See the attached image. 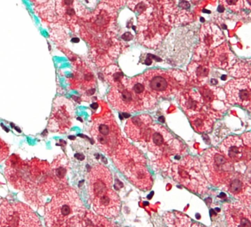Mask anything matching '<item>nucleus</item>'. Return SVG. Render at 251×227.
Here are the masks:
<instances>
[{
  "label": "nucleus",
  "mask_w": 251,
  "mask_h": 227,
  "mask_svg": "<svg viewBox=\"0 0 251 227\" xmlns=\"http://www.w3.org/2000/svg\"><path fill=\"white\" fill-rule=\"evenodd\" d=\"M85 214L82 201L72 188L60 191L45 208V220L49 227L81 226Z\"/></svg>",
  "instance_id": "nucleus-1"
},
{
  "label": "nucleus",
  "mask_w": 251,
  "mask_h": 227,
  "mask_svg": "<svg viewBox=\"0 0 251 227\" xmlns=\"http://www.w3.org/2000/svg\"><path fill=\"white\" fill-rule=\"evenodd\" d=\"M145 142L162 168L169 167L173 159L178 160L177 157L183 153L185 150L182 143L159 124L151 126Z\"/></svg>",
  "instance_id": "nucleus-2"
},
{
  "label": "nucleus",
  "mask_w": 251,
  "mask_h": 227,
  "mask_svg": "<svg viewBox=\"0 0 251 227\" xmlns=\"http://www.w3.org/2000/svg\"><path fill=\"white\" fill-rule=\"evenodd\" d=\"M146 86L157 99L168 98L183 90L187 76L177 70H150L143 75Z\"/></svg>",
  "instance_id": "nucleus-3"
},
{
  "label": "nucleus",
  "mask_w": 251,
  "mask_h": 227,
  "mask_svg": "<svg viewBox=\"0 0 251 227\" xmlns=\"http://www.w3.org/2000/svg\"><path fill=\"white\" fill-rule=\"evenodd\" d=\"M171 173L174 180L194 193L202 194L207 190L208 181L196 157L187 155L174 162Z\"/></svg>",
  "instance_id": "nucleus-4"
},
{
  "label": "nucleus",
  "mask_w": 251,
  "mask_h": 227,
  "mask_svg": "<svg viewBox=\"0 0 251 227\" xmlns=\"http://www.w3.org/2000/svg\"><path fill=\"white\" fill-rule=\"evenodd\" d=\"M200 163L207 180L216 187L224 186L235 173L233 163L214 148L204 152Z\"/></svg>",
  "instance_id": "nucleus-5"
},
{
  "label": "nucleus",
  "mask_w": 251,
  "mask_h": 227,
  "mask_svg": "<svg viewBox=\"0 0 251 227\" xmlns=\"http://www.w3.org/2000/svg\"><path fill=\"white\" fill-rule=\"evenodd\" d=\"M113 85L107 98L111 105L122 112H134L154 107L157 101L151 97L138 93L125 83Z\"/></svg>",
  "instance_id": "nucleus-6"
},
{
  "label": "nucleus",
  "mask_w": 251,
  "mask_h": 227,
  "mask_svg": "<svg viewBox=\"0 0 251 227\" xmlns=\"http://www.w3.org/2000/svg\"><path fill=\"white\" fill-rule=\"evenodd\" d=\"M91 134L101 151L107 155L114 152L121 140L120 128L112 115L107 113L97 118Z\"/></svg>",
  "instance_id": "nucleus-7"
},
{
  "label": "nucleus",
  "mask_w": 251,
  "mask_h": 227,
  "mask_svg": "<svg viewBox=\"0 0 251 227\" xmlns=\"http://www.w3.org/2000/svg\"><path fill=\"white\" fill-rule=\"evenodd\" d=\"M36 214L20 202L3 203L0 206V227H40Z\"/></svg>",
  "instance_id": "nucleus-8"
},
{
  "label": "nucleus",
  "mask_w": 251,
  "mask_h": 227,
  "mask_svg": "<svg viewBox=\"0 0 251 227\" xmlns=\"http://www.w3.org/2000/svg\"><path fill=\"white\" fill-rule=\"evenodd\" d=\"M205 110L212 117H220L229 105L224 90L207 84L200 87Z\"/></svg>",
  "instance_id": "nucleus-9"
},
{
  "label": "nucleus",
  "mask_w": 251,
  "mask_h": 227,
  "mask_svg": "<svg viewBox=\"0 0 251 227\" xmlns=\"http://www.w3.org/2000/svg\"><path fill=\"white\" fill-rule=\"evenodd\" d=\"M224 91L229 103L237 104L251 109V82L250 78L232 79L225 85Z\"/></svg>",
  "instance_id": "nucleus-10"
},
{
  "label": "nucleus",
  "mask_w": 251,
  "mask_h": 227,
  "mask_svg": "<svg viewBox=\"0 0 251 227\" xmlns=\"http://www.w3.org/2000/svg\"><path fill=\"white\" fill-rule=\"evenodd\" d=\"M94 211L100 215L109 218L118 216L121 201L118 194L110 188L91 199Z\"/></svg>",
  "instance_id": "nucleus-11"
},
{
  "label": "nucleus",
  "mask_w": 251,
  "mask_h": 227,
  "mask_svg": "<svg viewBox=\"0 0 251 227\" xmlns=\"http://www.w3.org/2000/svg\"><path fill=\"white\" fill-rule=\"evenodd\" d=\"M112 180L111 172L107 167L101 164L93 167L88 177V188L91 199L111 188Z\"/></svg>",
  "instance_id": "nucleus-12"
},
{
  "label": "nucleus",
  "mask_w": 251,
  "mask_h": 227,
  "mask_svg": "<svg viewBox=\"0 0 251 227\" xmlns=\"http://www.w3.org/2000/svg\"><path fill=\"white\" fill-rule=\"evenodd\" d=\"M145 164L141 162L131 163L126 166L121 171L136 187L147 191L151 188L153 179Z\"/></svg>",
  "instance_id": "nucleus-13"
},
{
  "label": "nucleus",
  "mask_w": 251,
  "mask_h": 227,
  "mask_svg": "<svg viewBox=\"0 0 251 227\" xmlns=\"http://www.w3.org/2000/svg\"><path fill=\"white\" fill-rule=\"evenodd\" d=\"M224 210L228 227H251V211L241 202L226 203Z\"/></svg>",
  "instance_id": "nucleus-14"
},
{
  "label": "nucleus",
  "mask_w": 251,
  "mask_h": 227,
  "mask_svg": "<svg viewBox=\"0 0 251 227\" xmlns=\"http://www.w3.org/2000/svg\"><path fill=\"white\" fill-rule=\"evenodd\" d=\"M152 119L148 114H141L128 119L125 125L127 136L135 142H145Z\"/></svg>",
  "instance_id": "nucleus-15"
},
{
  "label": "nucleus",
  "mask_w": 251,
  "mask_h": 227,
  "mask_svg": "<svg viewBox=\"0 0 251 227\" xmlns=\"http://www.w3.org/2000/svg\"><path fill=\"white\" fill-rule=\"evenodd\" d=\"M226 190L236 199L247 205L251 204V184L244 176L235 173L224 186Z\"/></svg>",
  "instance_id": "nucleus-16"
},
{
  "label": "nucleus",
  "mask_w": 251,
  "mask_h": 227,
  "mask_svg": "<svg viewBox=\"0 0 251 227\" xmlns=\"http://www.w3.org/2000/svg\"><path fill=\"white\" fill-rule=\"evenodd\" d=\"M219 150L232 163L238 162L246 157V151L240 137L229 136L219 145Z\"/></svg>",
  "instance_id": "nucleus-17"
},
{
  "label": "nucleus",
  "mask_w": 251,
  "mask_h": 227,
  "mask_svg": "<svg viewBox=\"0 0 251 227\" xmlns=\"http://www.w3.org/2000/svg\"><path fill=\"white\" fill-rule=\"evenodd\" d=\"M210 71L208 61L203 60L192 61L187 67L186 76L192 84L201 87L206 83Z\"/></svg>",
  "instance_id": "nucleus-18"
},
{
  "label": "nucleus",
  "mask_w": 251,
  "mask_h": 227,
  "mask_svg": "<svg viewBox=\"0 0 251 227\" xmlns=\"http://www.w3.org/2000/svg\"><path fill=\"white\" fill-rule=\"evenodd\" d=\"M180 105L189 117L200 112L203 107V101L200 93L188 90L181 93Z\"/></svg>",
  "instance_id": "nucleus-19"
},
{
  "label": "nucleus",
  "mask_w": 251,
  "mask_h": 227,
  "mask_svg": "<svg viewBox=\"0 0 251 227\" xmlns=\"http://www.w3.org/2000/svg\"><path fill=\"white\" fill-rule=\"evenodd\" d=\"M210 60L214 67L225 70L231 68L235 62L234 56L225 46L217 48Z\"/></svg>",
  "instance_id": "nucleus-20"
},
{
  "label": "nucleus",
  "mask_w": 251,
  "mask_h": 227,
  "mask_svg": "<svg viewBox=\"0 0 251 227\" xmlns=\"http://www.w3.org/2000/svg\"><path fill=\"white\" fill-rule=\"evenodd\" d=\"M189 120L194 129L199 133L210 132L213 126V117L203 108L200 112L190 116Z\"/></svg>",
  "instance_id": "nucleus-21"
},
{
  "label": "nucleus",
  "mask_w": 251,
  "mask_h": 227,
  "mask_svg": "<svg viewBox=\"0 0 251 227\" xmlns=\"http://www.w3.org/2000/svg\"><path fill=\"white\" fill-rule=\"evenodd\" d=\"M164 218L169 226L189 227L191 223L188 217L177 211L166 213Z\"/></svg>",
  "instance_id": "nucleus-22"
},
{
  "label": "nucleus",
  "mask_w": 251,
  "mask_h": 227,
  "mask_svg": "<svg viewBox=\"0 0 251 227\" xmlns=\"http://www.w3.org/2000/svg\"><path fill=\"white\" fill-rule=\"evenodd\" d=\"M230 68L229 74L235 77L242 78L250 76V66L246 63H237ZM248 78V77H247Z\"/></svg>",
  "instance_id": "nucleus-23"
},
{
  "label": "nucleus",
  "mask_w": 251,
  "mask_h": 227,
  "mask_svg": "<svg viewBox=\"0 0 251 227\" xmlns=\"http://www.w3.org/2000/svg\"><path fill=\"white\" fill-rule=\"evenodd\" d=\"M9 152V150L7 144L0 139V162L8 156Z\"/></svg>",
  "instance_id": "nucleus-24"
},
{
  "label": "nucleus",
  "mask_w": 251,
  "mask_h": 227,
  "mask_svg": "<svg viewBox=\"0 0 251 227\" xmlns=\"http://www.w3.org/2000/svg\"><path fill=\"white\" fill-rule=\"evenodd\" d=\"M35 6V11L41 10L46 7L50 0H30Z\"/></svg>",
  "instance_id": "nucleus-25"
},
{
  "label": "nucleus",
  "mask_w": 251,
  "mask_h": 227,
  "mask_svg": "<svg viewBox=\"0 0 251 227\" xmlns=\"http://www.w3.org/2000/svg\"><path fill=\"white\" fill-rule=\"evenodd\" d=\"M242 140L244 145L251 148V133L250 132L245 133L242 135Z\"/></svg>",
  "instance_id": "nucleus-26"
},
{
  "label": "nucleus",
  "mask_w": 251,
  "mask_h": 227,
  "mask_svg": "<svg viewBox=\"0 0 251 227\" xmlns=\"http://www.w3.org/2000/svg\"><path fill=\"white\" fill-rule=\"evenodd\" d=\"M179 6L183 9H187L190 8V4L188 1L183 0L179 3Z\"/></svg>",
  "instance_id": "nucleus-27"
},
{
  "label": "nucleus",
  "mask_w": 251,
  "mask_h": 227,
  "mask_svg": "<svg viewBox=\"0 0 251 227\" xmlns=\"http://www.w3.org/2000/svg\"><path fill=\"white\" fill-rule=\"evenodd\" d=\"M217 10L220 13H222L225 10V8L222 5H219L218 7Z\"/></svg>",
  "instance_id": "nucleus-28"
},
{
  "label": "nucleus",
  "mask_w": 251,
  "mask_h": 227,
  "mask_svg": "<svg viewBox=\"0 0 251 227\" xmlns=\"http://www.w3.org/2000/svg\"><path fill=\"white\" fill-rule=\"evenodd\" d=\"M238 0H226L227 3L229 5H233L236 3Z\"/></svg>",
  "instance_id": "nucleus-29"
},
{
  "label": "nucleus",
  "mask_w": 251,
  "mask_h": 227,
  "mask_svg": "<svg viewBox=\"0 0 251 227\" xmlns=\"http://www.w3.org/2000/svg\"><path fill=\"white\" fill-rule=\"evenodd\" d=\"M202 12H203V13H209V14L211 13V12H210V10H208L206 9H203L202 10Z\"/></svg>",
  "instance_id": "nucleus-30"
},
{
  "label": "nucleus",
  "mask_w": 251,
  "mask_h": 227,
  "mask_svg": "<svg viewBox=\"0 0 251 227\" xmlns=\"http://www.w3.org/2000/svg\"><path fill=\"white\" fill-rule=\"evenodd\" d=\"M204 21H205L203 17H201V18H200V21L201 22H204Z\"/></svg>",
  "instance_id": "nucleus-31"
},
{
  "label": "nucleus",
  "mask_w": 251,
  "mask_h": 227,
  "mask_svg": "<svg viewBox=\"0 0 251 227\" xmlns=\"http://www.w3.org/2000/svg\"><path fill=\"white\" fill-rule=\"evenodd\" d=\"M248 0V2H249V3L250 4V0Z\"/></svg>",
  "instance_id": "nucleus-32"
},
{
  "label": "nucleus",
  "mask_w": 251,
  "mask_h": 227,
  "mask_svg": "<svg viewBox=\"0 0 251 227\" xmlns=\"http://www.w3.org/2000/svg\"><path fill=\"white\" fill-rule=\"evenodd\" d=\"M181 0V1H183V0Z\"/></svg>",
  "instance_id": "nucleus-33"
}]
</instances>
